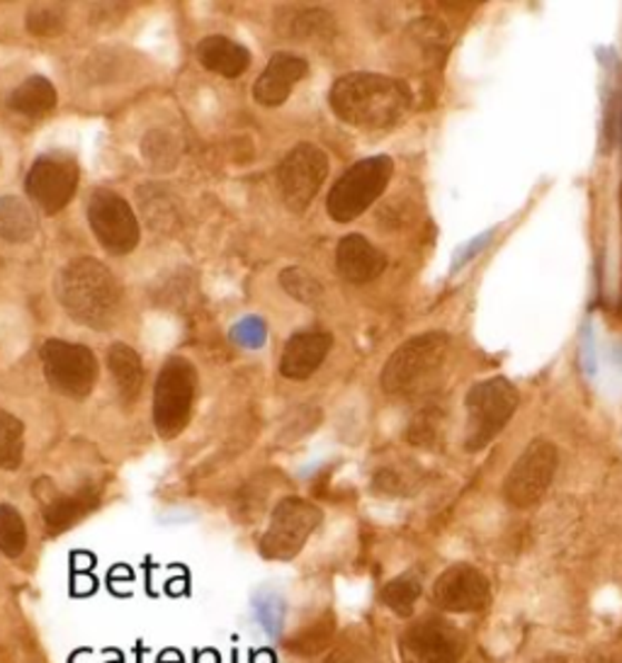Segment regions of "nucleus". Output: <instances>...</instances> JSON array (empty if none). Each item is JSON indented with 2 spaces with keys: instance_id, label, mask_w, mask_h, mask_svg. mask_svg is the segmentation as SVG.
<instances>
[{
  "instance_id": "nucleus-1",
  "label": "nucleus",
  "mask_w": 622,
  "mask_h": 663,
  "mask_svg": "<svg viewBox=\"0 0 622 663\" xmlns=\"http://www.w3.org/2000/svg\"><path fill=\"white\" fill-rule=\"evenodd\" d=\"M330 108L357 129H389L412 110V90L404 81L379 73H348L330 88Z\"/></svg>"
},
{
  "instance_id": "nucleus-2",
  "label": "nucleus",
  "mask_w": 622,
  "mask_h": 663,
  "mask_svg": "<svg viewBox=\"0 0 622 663\" xmlns=\"http://www.w3.org/2000/svg\"><path fill=\"white\" fill-rule=\"evenodd\" d=\"M57 297L76 324L108 328L117 318L122 289L108 265L96 258H78L61 268Z\"/></svg>"
},
{
  "instance_id": "nucleus-3",
  "label": "nucleus",
  "mask_w": 622,
  "mask_h": 663,
  "mask_svg": "<svg viewBox=\"0 0 622 663\" xmlns=\"http://www.w3.org/2000/svg\"><path fill=\"white\" fill-rule=\"evenodd\" d=\"M450 353V338L445 334H421L394 350L382 369V389L392 396L423 394L431 382L438 377Z\"/></svg>"
},
{
  "instance_id": "nucleus-4",
  "label": "nucleus",
  "mask_w": 622,
  "mask_h": 663,
  "mask_svg": "<svg viewBox=\"0 0 622 663\" xmlns=\"http://www.w3.org/2000/svg\"><path fill=\"white\" fill-rule=\"evenodd\" d=\"M515 408H519V389L506 377H492L474 384L465 399V449L480 453L486 445H492L511 423Z\"/></svg>"
},
{
  "instance_id": "nucleus-5",
  "label": "nucleus",
  "mask_w": 622,
  "mask_h": 663,
  "mask_svg": "<svg viewBox=\"0 0 622 663\" xmlns=\"http://www.w3.org/2000/svg\"><path fill=\"white\" fill-rule=\"evenodd\" d=\"M392 174L394 161L389 156H369L351 166L328 192L326 207L330 219L348 224L361 217L387 190Z\"/></svg>"
},
{
  "instance_id": "nucleus-6",
  "label": "nucleus",
  "mask_w": 622,
  "mask_h": 663,
  "mask_svg": "<svg viewBox=\"0 0 622 663\" xmlns=\"http://www.w3.org/2000/svg\"><path fill=\"white\" fill-rule=\"evenodd\" d=\"M197 392L195 367L182 357H170L154 389V423L164 441H174L188 428Z\"/></svg>"
},
{
  "instance_id": "nucleus-7",
  "label": "nucleus",
  "mask_w": 622,
  "mask_h": 663,
  "mask_svg": "<svg viewBox=\"0 0 622 663\" xmlns=\"http://www.w3.org/2000/svg\"><path fill=\"white\" fill-rule=\"evenodd\" d=\"M322 523V511L304 498H285L273 511L270 525L260 540V554L270 562H289L307 545Z\"/></svg>"
},
{
  "instance_id": "nucleus-8",
  "label": "nucleus",
  "mask_w": 622,
  "mask_h": 663,
  "mask_svg": "<svg viewBox=\"0 0 622 663\" xmlns=\"http://www.w3.org/2000/svg\"><path fill=\"white\" fill-rule=\"evenodd\" d=\"M467 654V634L443 617H421L399 636L402 663H460Z\"/></svg>"
},
{
  "instance_id": "nucleus-9",
  "label": "nucleus",
  "mask_w": 622,
  "mask_h": 663,
  "mask_svg": "<svg viewBox=\"0 0 622 663\" xmlns=\"http://www.w3.org/2000/svg\"><path fill=\"white\" fill-rule=\"evenodd\" d=\"M47 382L69 399H86L98 382V360L90 348L66 340H47L42 350Z\"/></svg>"
},
{
  "instance_id": "nucleus-10",
  "label": "nucleus",
  "mask_w": 622,
  "mask_h": 663,
  "mask_svg": "<svg viewBox=\"0 0 622 663\" xmlns=\"http://www.w3.org/2000/svg\"><path fill=\"white\" fill-rule=\"evenodd\" d=\"M560 453L550 441H533L515 459L506 482L504 498L513 508H531L547 494V488L557 472Z\"/></svg>"
},
{
  "instance_id": "nucleus-11",
  "label": "nucleus",
  "mask_w": 622,
  "mask_h": 663,
  "mask_svg": "<svg viewBox=\"0 0 622 663\" xmlns=\"http://www.w3.org/2000/svg\"><path fill=\"white\" fill-rule=\"evenodd\" d=\"M328 176V156L314 144H299L289 151L277 168V185L283 200L293 211H304Z\"/></svg>"
},
{
  "instance_id": "nucleus-12",
  "label": "nucleus",
  "mask_w": 622,
  "mask_h": 663,
  "mask_svg": "<svg viewBox=\"0 0 622 663\" xmlns=\"http://www.w3.org/2000/svg\"><path fill=\"white\" fill-rule=\"evenodd\" d=\"M88 221L100 246L112 256H125L139 244L135 211L112 190H96L88 202Z\"/></svg>"
},
{
  "instance_id": "nucleus-13",
  "label": "nucleus",
  "mask_w": 622,
  "mask_h": 663,
  "mask_svg": "<svg viewBox=\"0 0 622 663\" xmlns=\"http://www.w3.org/2000/svg\"><path fill=\"white\" fill-rule=\"evenodd\" d=\"M78 188V166L69 156H42L30 168L24 190L30 200L42 207L47 215H57L73 200Z\"/></svg>"
},
{
  "instance_id": "nucleus-14",
  "label": "nucleus",
  "mask_w": 622,
  "mask_h": 663,
  "mask_svg": "<svg viewBox=\"0 0 622 663\" xmlns=\"http://www.w3.org/2000/svg\"><path fill=\"white\" fill-rule=\"evenodd\" d=\"M488 601H492L488 578L472 564L450 566L433 583V603L445 613H480L488 605Z\"/></svg>"
},
{
  "instance_id": "nucleus-15",
  "label": "nucleus",
  "mask_w": 622,
  "mask_h": 663,
  "mask_svg": "<svg viewBox=\"0 0 622 663\" xmlns=\"http://www.w3.org/2000/svg\"><path fill=\"white\" fill-rule=\"evenodd\" d=\"M336 268L343 280L353 285L373 283L387 268V258L361 234L340 238L336 248Z\"/></svg>"
},
{
  "instance_id": "nucleus-16",
  "label": "nucleus",
  "mask_w": 622,
  "mask_h": 663,
  "mask_svg": "<svg viewBox=\"0 0 622 663\" xmlns=\"http://www.w3.org/2000/svg\"><path fill=\"white\" fill-rule=\"evenodd\" d=\"M330 346H334V338H330V334H324V330H304V334H295L287 340L283 350V377L295 382L312 377L326 360Z\"/></svg>"
},
{
  "instance_id": "nucleus-17",
  "label": "nucleus",
  "mask_w": 622,
  "mask_h": 663,
  "mask_svg": "<svg viewBox=\"0 0 622 663\" xmlns=\"http://www.w3.org/2000/svg\"><path fill=\"white\" fill-rule=\"evenodd\" d=\"M304 76H307V61L283 51V55H275L268 69L258 76L254 96L266 108H277V105H283L289 98V92H293V88Z\"/></svg>"
},
{
  "instance_id": "nucleus-18",
  "label": "nucleus",
  "mask_w": 622,
  "mask_h": 663,
  "mask_svg": "<svg viewBox=\"0 0 622 663\" xmlns=\"http://www.w3.org/2000/svg\"><path fill=\"white\" fill-rule=\"evenodd\" d=\"M197 59L205 69L224 78H238L248 71L250 51L227 37H207L197 44Z\"/></svg>"
},
{
  "instance_id": "nucleus-19",
  "label": "nucleus",
  "mask_w": 622,
  "mask_h": 663,
  "mask_svg": "<svg viewBox=\"0 0 622 663\" xmlns=\"http://www.w3.org/2000/svg\"><path fill=\"white\" fill-rule=\"evenodd\" d=\"M98 496L96 491H78L76 496H57L47 501L45 506V525L51 535H59L63 530H69L78 521L83 518L86 513L96 508Z\"/></svg>"
},
{
  "instance_id": "nucleus-20",
  "label": "nucleus",
  "mask_w": 622,
  "mask_h": 663,
  "mask_svg": "<svg viewBox=\"0 0 622 663\" xmlns=\"http://www.w3.org/2000/svg\"><path fill=\"white\" fill-rule=\"evenodd\" d=\"M10 108L24 117H45L57 108V90L49 78L32 76L12 92Z\"/></svg>"
},
{
  "instance_id": "nucleus-21",
  "label": "nucleus",
  "mask_w": 622,
  "mask_h": 663,
  "mask_svg": "<svg viewBox=\"0 0 622 663\" xmlns=\"http://www.w3.org/2000/svg\"><path fill=\"white\" fill-rule=\"evenodd\" d=\"M108 365L119 394H122L127 402H135L144 384V367L139 355L129 346H125V343H115L108 353Z\"/></svg>"
},
{
  "instance_id": "nucleus-22",
  "label": "nucleus",
  "mask_w": 622,
  "mask_h": 663,
  "mask_svg": "<svg viewBox=\"0 0 622 663\" xmlns=\"http://www.w3.org/2000/svg\"><path fill=\"white\" fill-rule=\"evenodd\" d=\"M37 231L34 211L20 197H0V238L10 244L30 241Z\"/></svg>"
},
{
  "instance_id": "nucleus-23",
  "label": "nucleus",
  "mask_w": 622,
  "mask_h": 663,
  "mask_svg": "<svg viewBox=\"0 0 622 663\" xmlns=\"http://www.w3.org/2000/svg\"><path fill=\"white\" fill-rule=\"evenodd\" d=\"M322 663H379V654L375 649L373 636H367L363 630L343 632L338 640L330 644L328 654Z\"/></svg>"
},
{
  "instance_id": "nucleus-24",
  "label": "nucleus",
  "mask_w": 622,
  "mask_h": 663,
  "mask_svg": "<svg viewBox=\"0 0 622 663\" xmlns=\"http://www.w3.org/2000/svg\"><path fill=\"white\" fill-rule=\"evenodd\" d=\"M421 591H423L421 581L414 574H404L385 583L379 598L392 610V613H396L399 617H408L414 613L416 601L421 598Z\"/></svg>"
},
{
  "instance_id": "nucleus-25",
  "label": "nucleus",
  "mask_w": 622,
  "mask_h": 663,
  "mask_svg": "<svg viewBox=\"0 0 622 663\" xmlns=\"http://www.w3.org/2000/svg\"><path fill=\"white\" fill-rule=\"evenodd\" d=\"M24 449V428L22 423L0 408V469H18Z\"/></svg>"
},
{
  "instance_id": "nucleus-26",
  "label": "nucleus",
  "mask_w": 622,
  "mask_h": 663,
  "mask_svg": "<svg viewBox=\"0 0 622 663\" xmlns=\"http://www.w3.org/2000/svg\"><path fill=\"white\" fill-rule=\"evenodd\" d=\"M24 547H28V527L22 515L8 503H0V552L18 560Z\"/></svg>"
},
{
  "instance_id": "nucleus-27",
  "label": "nucleus",
  "mask_w": 622,
  "mask_h": 663,
  "mask_svg": "<svg viewBox=\"0 0 622 663\" xmlns=\"http://www.w3.org/2000/svg\"><path fill=\"white\" fill-rule=\"evenodd\" d=\"M336 642V622L330 617L316 620L312 627L299 632L287 646L302 656H319Z\"/></svg>"
},
{
  "instance_id": "nucleus-28",
  "label": "nucleus",
  "mask_w": 622,
  "mask_h": 663,
  "mask_svg": "<svg viewBox=\"0 0 622 663\" xmlns=\"http://www.w3.org/2000/svg\"><path fill=\"white\" fill-rule=\"evenodd\" d=\"M280 285L293 299L302 304H316L324 297V287L316 283V277L304 268H287L280 273Z\"/></svg>"
},
{
  "instance_id": "nucleus-29",
  "label": "nucleus",
  "mask_w": 622,
  "mask_h": 663,
  "mask_svg": "<svg viewBox=\"0 0 622 663\" xmlns=\"http://www.w3.org/2000/svg\"><path fill=\"white\" fill-rule=\"evenodd\" d=\"M63 10L59 6H34L28 12V30L39 37H51L63 30Z\"/></svg>"
},
{
  "instance_id": "nucleus-30",
  "label": "nucleus",
  "mask_w": 622,
  "mask_h": 663,
  "mask_svg": "<svg viewBox=\"0 0 622 663\" xmlns=\"http://www.w3.org/2000/svg\"><path fill=\"white\" fill-rule=\"evenodd\" d=\"M231 340L244 348H260L266 343V324L256 316H248L231 328Z\"/></svg>"
},
{
  "instance_id": "nucleus-31",
  "label": "nucleus",
  "mask_w": 622,
  "mask_h": 663,
  "mask_svg": "<svg viewBox=\"0 0 622 663\" xmlns=\"http://www.w3.org/2000/svg\"><path fill=\"white\" fill-rule=\"evenodd\" d=\"M492 236H494V229H488V231H484V234H480V236L470 238L467 244H462V246L457 248V254H455L453 270H460L462 265H467V263H472L476 256H480L482 250H484L488 244H492Z\"/></svg>"
},
{
  "instance_id": "nucleus-32",
  "label": "nucleus",
  "mask_w": 622,
  "mask_h": 663,
  "mask_svg": "<svg viewBox=\"0 0 622 663\" xmlns=\"http://www.w3.org/2000/svg\"><path fill=\"white\" fill-rule=\"evenodd\" d=\"M586 663H622V652L620 649H601V652L591 654Z\"/></svg>"
},
{
  "instance_id": "nucleus-33",
  "label": "nucleus",
  "mask_w": 622,
  "mask_h": 663,
  "mask_svg": "<svg viewBox=\"0 0 622 663\" xmlns=\"http://www.w3.org/2000/svg\"><path fill=\"white\" fill-rule=\"evenodd\" d=\"M533 663H572V661H569V659L562 656V654H545V656L535 659Z\"/></svg>"
}]
</instances>
